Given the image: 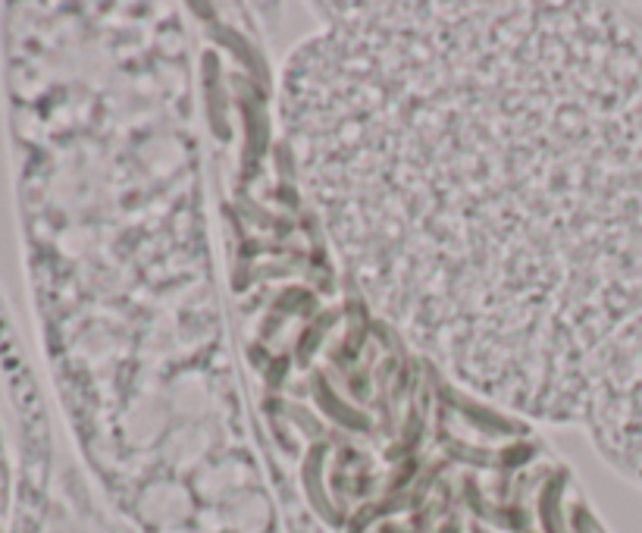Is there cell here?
<instances>
[{
    "instance_id": "6da1fadb",
    "label": "cell",
    "mask_w": 642,
    "mask_h": 533,
    "mask_svg": "<svg viewBox=\"0 0 642 533\" xmlns=\"http://www.w3.org/2000/svg\"><path fill=\"white\" fill-rule=\"evenodd\" d=\"M282 126L401 336L642 471L639 29L596 4H326Z\"/></svg>"
}]
</instances>
